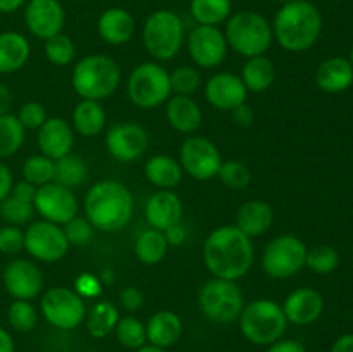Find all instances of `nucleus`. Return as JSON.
<instances>
[{"instance_id":"f257e3e1","label":"nucleus","mask_w":353,"mask_h":352,"mask_svg":"<svg viewBox=\"0 0 353 352\" xmlns=\"http://www.w3.org/2000/svg\"><path fill=\"white\" fill-rule=\"evenodd\" d=\"M203 264L214 278H243L254 264L255 251L252 238L234 224H224L210 231L203 244Z\"/></svg>"},{"instance_id":"f03ea898","label":"nucleus","mask_w":353,"mask_h":352,"mask_svg":"<svg viewBox=\"0 0 353 352\" xmlns=\"http://www.w3.org/2000/svg\"><path fill=\"white\" fill-rule=\"evenodd\" d=\"M272 37L288 52L312 48L323 33V14L310 0H292L283 3L272 21Z\"/></svg>"},{"instance_id":"7ed1b4c3","label":"nucleus","mask_w":353,"mask_h":352,"mask_svg":"<svg viewBox=\"0 0 353 352\" xmlns=\"http://www.w3.org/2000/svg\"><path fill=\"white\" fill-rule=\"evenodd\" d=\"M85 217L95 230L116 233L131 221L134 200L130 188L116 179H102L86 192Z\"/></svg>"},{"instance_id":"20e7f679","label":"nucleus","mask_w":353,"mask_h":352,"mask_svg":"<svg viewBox=\"0 0 353 352\" xmlns=\"http://www.w3.org/2000/svg\"><path fill=\"white\" fill-rule=\"evenodd\" d=\"M71 83L81 99L100 102L117 90L121 83V68L109 55H85L74 64Z\"/></svg>"},{"instance_id":"39448f33","label":"nucleus","mask_w":353,"mask_h":352,"mask_svg":"<svg viewBox=\"0 0 353 352\" xmlns=\"http://www.w3.org/2000/svg\"><path fill=\"white\" fill-rule=\"evenodd\" d=\"M224 37H226L228 47L247 59L265 55L274 40L271 23L262 14L254 12V10L231 14L230 19L226 21Z\"/></svg>"},{"instance_id":"423d86ee","label":"nucleus","mask_w":353,"mask_h":352,"mask_svg":"<svg viewBox=\"0 0 353 352\" xmlns=\"http://www.w3.org/2000/svg\"><path fill=\"white\" fill-rule=\"evenodd\" d=\"M238 321H240L241 335L250 344L264 345V347L283 338L288 326L283 307L271 299H257L248 302L241 311Z\"/></svg>"},{"instance_id":"0eeeda50","label":"nucleus","mask_w":353,"mask_h":352,"mask_svg":"<svg viewBox=\"0 0 353 352\" xmlns=\"http://www.w3.org/2000/svg\"><path fill=\"white\" fill-rule=\"evenodd\" d=\"M141 41L148 54L157 61H171L179 54L185 41V26L174 10H154L145 19Z\"/></svg>"},{"instance_id":"6e6552de","label":"nucleus","mask_w":353,"mask_h":352,"mask_svg":"<svg viewBox=\"0 0 353 352\" xmlns=\"http://www.w3.org/2000/svg\"><path fill=\"white\" fill-rule=\"evenodd\" d=\"M200 311L217 324H230L240 317L245 307L243 292L233 280L212 278L199 292Z\"/></svg>"},{"instance_id":"1a4fd4ad","label":"nucleus","mask_w":353,"mask_h":352,"mask_svg":"<svg viewBox=\"0 0 353 352\" xmlns=\"http://www.w3.org/2000/svg\"><path fill=\"white\" fill-rule=\"evenodd\" d=\"M128 97L140 109H155L171 97L168 69L159 62H141L128 78Z\"/></svg>"},{"instance_id":"9d476101","label":"nucleus","mask_w":353,"mask_h":352,"mask_svg":"<svg viewBox=\"0 0 353 352\" xmlns=\"http://www.w3.org/2000/svg\"><path fill=\"white\" fill-rule=\"evenodd\" d=\"M307 245L295 235H279L262 252V269L268 276L286 280L305 268Z\"/></svg>"},{"instance_id":"9b49d317","label":"nucleus","mask_w":353,"mask_h":352,"mask_svg":"<svg viewBox=\"0 0 353 352\" xmlns=\"http://www.w3.org/2000/svg\"><path fill=\"white\" fill-rule=\"evenodd\" d=\"M40 311L47 323L59 330H74L85 321V299L72 289L52 286L41 295Z\"/></svg>"},{"instance_id":"f8f14e48","label":"nucleus","mask_w":353,"mask_h":352,"mask_svg":"<svg viewBox=\"0 0 353 352\" xmlns=\"http://www.w3.org/2000/svg\"><path fill=\"white\" fill-rule=\"evenodd\" d=\"M179 164L183 173L196 182H209L219 173L223 157L212 140L205 137H188L179 148Z\"/></svg>"},{"instance_id":"ddd939ff","label":"nucleus","mask_w":353,"mask_h":352,"mask_svg":"<svg viewBox=\"0 0 353 352\" xmlns=\"http://www.w3.org/2000/svg\"><path fill=\"white\" fill-rule=\"evenodd\" d=\"M24 251L40 262H57L68 254L69 242L62 226L40 219L24 231Z\"/></svg>"},{"instance_id":"4468645a","label":"nucleus","mask_w":353,"mask_h":352,"mask_svg":"<svg viewBox=\"0 0 353 352\" xmlns=\"http://www.w3.org/2000/svg\"><path fill=\"white\" fill-rule=\"evenodd\" d=\"M33 206L34 213L40 214L45 221H50L59 226L78 216L79 209L74 192L55 182L38 186Z\"/></svg>"},{"instance_id":"2eb2a0df","label":"nucleus","mask_w":353,"mask_h":352,"mask_svg":"<svg viewBox=\"0 0 353 352\" xmlns=\"http://www.w3.org/2000/svg\"><path fill=\"white\" fill-rule=\"evenodd\" d=\"M186 47L192 61L203 69L219 66L228 54V41L223 31L217 26H205V24H196L190 31Z\"/></svg>"},{"instance_id":"dca6fc26","label":"nucleus","mask_w":353,"mask_h":352,"mask_svg":"<svg viewBox=\"0 0 353 352\" xmlns=\"http://www.w3.org/2000/svg\"><path fill=\"white\" fill-rule=\"evenodd\" d=\"M150 137L138 123L114 124L105 135V147L109 154L119 162H133L147 152Z\"/></svg>"},{"instance_id":"f3484780","label":"nucleus","mask_w":353,"mask_h":352,"mask_svg":"<svg viewBox=\"0 0 353 352\" xmlns=\"http://www.w3.org/2000/svg\"><path fill=\"white\" fill-rule=\"evenodd\" d=\"M24 23L33 37L48 40L62 33L65 10L59 0H30L24 7Z\"/></svg>"},{"instance_id":"a211bd4d","label":"nucleus","mask_w":353,"mask_h":352,"mask_svg":"<svg viewBox=\"0 0 353 352\" xmlns=\"http://www.w3.org/2000/svg\"><path fill=\"white\" fill-rule=\"evenodd\" d=\"M3 286L16 300H31L43 290L40 268L30 259H12L3 269Z\"/></svg>"},{"instance_id":"6ab92c4d","label":"nucleus","mask_w":353,"mask_h":352,"mask_svg":"<svg viewBox=\"0 0 353 352\" xmlns=\"http://www.w3.org/2000/svg\"><path fill=\"white\" fill-rule=\"evenodd\" d=\"M248 90L240 76L233 72H217L205 83V99L214 109L231 113L234 107L247 102Z\"/></svg>"},{"instance_id":"aec40b11","label":"nucleus","mask_w":353,"mask_h":352,"mask_svg":"<svg viewBox=\"0 0 353 352\" xmlns=\"http://www.w3.org/2000/svg\"><path fill=\"white\" fill-rule=\"evenodd\" d=\"M74 145V130L64 117H47L38 130V147L41 154L59 161L64 155L71 154Z\"/></svg>"},{"instance_id":"412c9836","label":"nucleus","mask_w":353,"mask_h":352,"mask_svg":"<svg viewBox=\"0 0 353 352\" xmlns=\"http://www.w3.org/2000/svg\"><path fill=\"white\" fill-rule=\"evenodd\" d=\"M283 311L288 320V323L296 324V326H307L312 324L321 317L324 311V297L317 290L302 286L296 289L286 297L283 302Z\"/></svg>"},{"instance_id":"4be33fe9","label":"nucleus","mask_w":353,"mask_h":352,"mask_svg":"<svg viewBox=\"0 0 353 352\" xmlns=\"http://www.w3.org/2000/svg\"><path fill=\"white\" fill-rule=\"evenodd\" d=\"M145 217L150 228L155 230H168L176 223H181L183 202L178 193L172 190H159L152 193L145 204Z\"/></svg>"},{"instance_id":"5701e85b","label":"nucleus","mask_w":353,"mask_h":352,"mask_svg":"<svg viewBox=\"0 0 353 352\" xmlns=\"http://www.w3.org/2000/svg\"><path fill=\"white\" fill-rule=\"evenodd\" d=\"M97 30L105 43L124 45L133 38L137 23L130 10L123 9V7H110L100 14Z\"/></svg>"},{"instance_id":"b1692460","label":"nucleus","mask_w":353,"mask_h":352,"mask_svg":"<svg viewBox=\"0 0 353 352\" xmlns=\"http://www.w3.org/2000/svg\"><path fill=\"white\" fill-rule=\"evenodd\" d=\"M145 330H147V344L169 349L181 338L183 321L174 311L162 309L152 314L145 324Z\"/></svg>"},{"instance_id":"393cba45","label":"nucleus","mask_w":353,"mask_h":352,"mask_svg":"<svg viewBox=\"0 0 353 352\" xmlns=\"http://www.w3.org/2000/svg\"><path fill=\"white\" fill-rule=\"evenodd\" d=\"M274 223V211L271 204L265 200H248L241 204L236 213V224L234 226L243 231L247 237H261L268 233Z\"/></svg>"},{"instance_id":"a878e982","label":"nucleus","mask_w":353,"mask_h":352,"mask_svg":"<svg viewBox=\"0 0 353 352\" xmlns=\"http://www.w3.org/2000/svg\"><path fill=\"white\" fill-rule=\"evenodd\" d=\"M316 85L324 93H341L353 85V68L347 57H330L316 71Z\"/></svg>"},{"instance_id":"bb28decb","label":"nucleus","mask_w":353,"mask_h":352,"mask_svg":"<svg viewBox=\"0 0 353 352\" xmlns=\"http://www.w3.org/2000/svg\"><path fill=\"white\" fill-rule=\"evenodd\" d=\"M165 117L169 124L179 133H195L202 126L203 114L199 104L186 95H174L165 107Z\"/></svg>"},{"instance_id":"cd10ccee","label":"nucleus","mask_w":353,"mask_h":352,"mask_svg":"<svg viewBox=\"0 0 353 352\" xmlns=\"http://www.w3.org/2000/svg\"><path fill=\"white\" fill-rule=\"evenodd\" d=\"M31 55V45L17 31L0 33V75H10L26 66Z\"/></svg>"},{"instance_id":"c85d7f7f","label":"nucleus","mask_w":353,"mask_h":352,"mask_svg":"<svg viewBox=\"0 0 353 352\" xmlns=\"http://www.w3.org/2000/svg\"><path fill=\"white\" fill-rule=\"evenodd\" d=\"M145 176L154 186L161 190H171L183 179V168L179 161L165 154L152 155L145 162Z\"/></svg>"},{"instance_id":"c756f323","label":"nucleus","mask_w":353,"mask_h":352,"mask_svg":"<svg viewBox=\"0 0 353 352\" xmlns=\"http://www.w3.org/2000/svg\"><path fill=\"white\" fill-rule=\"evenodd\" d=\"M107 114L99 100L83 99L72 110V130L81 137H97L105 130Z\"/></svg>"},{"instance_id":"7c9ffc66","label":"nucleus","mask_w":353,"mask_h":352,"mask_svg":"<svg viewBox=\"0 0 353 352\" xmlns=\"http://www.w3.org/2000/svg\"><path fill=\"white\" fill-rule=\"evenodd\" d=\"M241 81H243L245 88L248 92L262 93L269 90L274 83L276 69L274 62L268 57V55H255V57H248L245 62L243 69H241Z\"/></svg>"},{"instance_id":"2f4dec72","label":"nucleus","mask_w":353,"mask_h":352,"mask_svg":"<svg viewBox=\"0 0 353 352\" xmlns=\"http://www.w3.org/2000/svg\"><path fill=\"white\" fill-rule=\"evenodd\" d=\"M119 317V309L112 302H109V300H97L86 311V330H88V333L93 338H105L107 335L114 333Z\"/></svg>"},{"instance_id":"473e14b6","label":"nucleus","mask_w":353,"mask_h":352,"mask_svg":"<svg viewBox=\"0 0 353 352\" xmlns=\"http://www.w3.org/2000/svg\"><path fill=\"white\" fill-rule=\"evenodd\" d=\"M134 255L141 264L155 266L165 257L168 254V240L164 237V231L148 228L141 231L134 240Z\"/></svg>"},{"instance_id":"72a5a7b5","label":"nucleus","mask_w":353,"mask_h":352,"mask_svg":"<svg viewBox=\"0 0 353 352\" xmlns=\"http://www.w3.org/2000/svg\"><path fill=\"white\" fill-rule=\"evenodd\" d=\"M233 10L231 0H192L190 2V14L196 24L205 26H217L226 23Z\"/></svg>"},{"instance_id":"f704fd0d","label":"nucleus","mask_w":353,"mask_h":352,"mask_svg":"<svg viewBox=\"0 0 353 352\" xmlns=\"http://www.w3.org/2000/svg\"><path fill=\"white\" fill-rule=\"evenodd\" d=\"M90 171L86 162L83 157L74 154H68L55 161V176L54 182L59 185L65 186V188H78V186L85 185L88 179Z\"/></svg>"},{"instance_id":"c9c22d12","label":"nucleus","mask_w":353,"mask_h":352,"mask_svg":"<svg viewBox=\"0 0 353 352\" xmlns=\"http://www.w3.org/2000/svg\"><path fill=\"white\" fill-rule=\"evenodd\" d=\"M24 128L17 116L7 113L0 116V159L17 154L24 144Z\"/></svg>"},{"instance_id":"e433bc0d","label":"nucleus","mask_w":353,"mask_h":352,"mask_svg":"<svg viewBox=\"0 0 353 352\" xmlns=\"http://www.w3.org/2000/svg\"><path fill=\"white\" fill-rule=\"evenodd\" d=\"M55 161L43 154L30 155L23 164V179L38 188L41 185L54 182Z\"/></svg>"},{"instance_id":"4c0bfd02","label":"nucleus","mask_w":353,"mask_h":352,"mask_svg":"<svg viewBox=\"0 0 353 352\" xmlns=\"http://www.w3.org/2000/svg\"><path fill=\"white\" fill-rule=\"evenodd\" d=\"M116 333L117 342L126 349H137L143 347L147 344V330H145V323H141L138 317L134 316H123L119 317L116 324Z\"/></svg>"},{"instance_id":"58836bf2","label":"nucleus","mask_w":353,"mask_h":352,"mask_svg":"<svg viewBox=\"0 0 353 352\" xmlns=\"http://www.w3.org/2000/svg\"><path fill=\"white\" fill-rule=\"evenodd\" d=\"M7 320L16 331L28 333L38 323V311L30 300H14L7 309Z\"/></svg>"},{"instance_id":"ea45409f","label":"nucleus","mask_w":353,"mask_h":352,"mask_svg":"<svg viewBox=\"0 0 353 352\" xmlns=\"http://www.w3.org/2000/svg\"><path fill=\"white\" fill-rule=\"evenodd\" d=\"M33 214V202L19 199V197L12 195V193H9V195L0 202V216H2L9 224H14V226H21V224L30 223Z\"/></svg>"},{"instance_id":"a19ab883","label":"nucleus","mask_w":353,"mask_h":352,"mask_svg":"<svg viewBox=\"0 0 353 352\" xmlns=\"http://www.w3.org/2000/svg\"><path fill=\"white\" fill-rule=\"evenodd\" d=\"M76 47L68 35H55V37L45 40V57L54 66L64 68L74 61Z\"/></svg>"},{"instance_id":"79ce46f5","label":"nucleus","mask_w":353,"mask_h":352,"mask_svg":"<svg viewBox=\"0 0 353 352\" xmlns=\"http://www.w3.org/2000/svg\"><path fill=\"white\" fill-rule=\"evenodd\" d=\"M340 264V255L331 245H317L307 251L305 266L316 275H330Z\"/></svg>"},{"instance_id":"37998d69","label":"nucleus","mask_w":353,"mask_h":352,"mask_svg":"<svg viewBox=\"0 0 353 352\" xmlns=\"http://www.w3.org/2000/svg\"><path fill=\"white\" fill-rule=\"evenodd\" d=\"M217 178L221 179L224 186L231 190H243L247 188L248 183L252 179V173L247 166L236 159H230V161H223L221 164Z\"/></svg>"},{"instance_id":"c03bdc74","label":"nucleus","mask_w":353,"mask_h":352,"mask_svg":"<svg viewBox=\"0 0 353 352\" xmlns=\"http://www.w3.org/2000/svg\"><path fill=\"white\" fill-rule=\"evenodd\" d=\"M171 90L176 95L192 97L202 86V76L192 66H179L174 71L169 72Z\"/></svg>"},{"instance_id":"a18cd8bd","label":"nucleus","mask_w":353,"mask_h":352,"mask_svg":"<svg viewBox=\"0 0 353 352\" xmlns=\"http://www.w3.org/2000/svg\"><path fill=\"white\" fill-rule=\"evenodd\" d=\"M62 230H64L69 245H74V247H85V245H88L92 242L93 233H95L93 224L86 217L81 216H74L68 223L62 224Z\"/></svg>"},{"instance_id":"49530a36","label":"nucleus","mask_w":353,"mask_h":352,"mask_svg":"<svg viewBox=\"0 0 353 352\" xmlns=\"http://www.w3.org/2000/svg\"><path fill=\"white\" fill-rule=\"evenodd\" d=\"M16 116L19 119V123L23 124L24 130H40V126L48 117L43 104L34 102V100L23 104L19 107V110H17Z\"/></svg>"},{"instance_id":"de8ad7c7","label":"nucleus","mask_w":353,"mask_h":352,"mask_svg":"<svg viewBox=\"0 0 353 352\" xmlns=\"http://www.w3.org/2000/svg\"><path fill=\"white\" fill-rule=\"evenodd\" d=\"M24 248V231L19 226L7 224L0 228V252L6 255H16Z\"/></svg>"},{"instance_id":"09e8293b","label":"nucleus","mask_w":353,"mask_h":352,"mask_svg":"<svg viewBox=\"0 0 353 352\" xmlns=\"http://www.w3.org/2000/svg\"><path fill=\"white\" fill-rule=\"evenodd\" d=\"M103 283L92 273H83L74 280V292L83 299H97L102 293Z\"/></svg>"},{"instance_id":"8fccbe9b","label":"nucleus","mask_w":353,"mask_h":352,"mask_svg":"<svg viewBox=\"0 0 353 352\" xmlns=\"http://www.w3.org/2000/svg\"><path fill=\"white\" fill-rule=\"evenodd\" d=\"M119 302L130 313L140 309L145 302V295L138 286H124L119 292Z\"/></svg>"},{"instance_id":"3c124183","label":"nucleus","mask_w":353,"mask_h":352,"mask_svg":"<svg viewBox=\"0 0 353 352\" xmlns=\"http://www.w3.org/2000/svg\"><path fill=\"white\" fill-rule=\"evenodd\" d=\"M265 352H307L305 345L293 338H279L274 344L268 345Z\"/></svg>"},{"instance_id":"603ef678","label":"nucleus","mask_w":353,"mask_h":352,"mask_svg":"<svg viewBox=\"0 0 353 352\" xmlns=\"http://www.w3.org/2000/svg\"><path fill=\"white\" fill-rule=\"evenodd\" d=\"M231 117H233L234 124H238V126L241 128H248L252 123H254L255 114H254V109H252L250 106H247V102H245L231 110Z\"/></svg>"},{"instance_id":"864d4df0","label":"nucleus","mask_w":353,"mask_h":352,"mask_svg":"<svg viewBox=\"0 0 353 352\" xmlns=\"http://www.w3.org/2000/svg\"><path fill=\"white\" fill-rule=\"evenodd\" d=\"M164 237L169 247H179L186 242V228L181 223L172 224L168 230H164Z\"/></svg>"},{"instance_id":"5fc2aeb1","label":"nucleus","mask_w":353,"mask_h":352,"mask_svg":"<svg viewBox=\"0 0 353 352\" xmlns=\"http://www.w3.org/2000/svg\"><path fill=\"white\" fill-rule=\"evenodd\" d=\"M14 186V176L9 166L0 161V202L10 193Z\"/></svg>"},{"instance_id":"6e6d98bb","label":"nucleus","mask_w":353,"mask_h":352,"mask_svg":"<svg viewBox=\"0 0 353 352\" xmlns=\"http://www.w3.org/2000/svg\"><path fill=\"white\" fill-rule=\"evenodd\" d=\"M330 352H353V333H345L334 340Z\"/></svg>"},{"instance_id":"4d7b16f0","label":"nucleus","mask_w":353,"mask_h":352,"mask_svg":"<svg viewBox=\"0 0 353 352\" xmlns=\"http://www.w3.org/2000/svg\"><path fill=\"white\" fill-rule=\"evenodd\" d=\"M12 107V93H10L9 86L0 83V116L7 114Z\"/></svg>"},{"instance_id":"13d9d810","label":"nucleus","mask_w":353,"mask_h":352,"mask_svg":"<svg viewBox=\"0 0 353 352\" xmlns=\"http://www.w3.org/2000/svg\"><path fill=\"white\" fill-rule=\"evenodd\" d=\"M16 345H14V338L6 328L0 326V352H14Z\"/></svg>"},{"instance_id":"bf43d9fd","label":"nucleus","mask_w":353,"mask_h":352,"mask_svg":"<svg viewBox=\"0 0 353 352\" xmlns=\"http://www.w3.org/2000/svg\"><path fill=\"white\" fill-rule=\"evenodd\" d=\"M28 0H0V14H12L19 10Z\"/></svg>"},{"instance_id":"052dcab7","label":"nucleus","mask_w":353,"mask_h":352,"mask_svg":"<svg viewBox=\"0 0 353 352\" xmlns=\"http://www.w3.org/2000/svg\"><path fill=\"white\" fill-rule=\"evenodd\" d=\"M137 352H168V349H161V347H155V345L145 344L143 347L137 349Z\"/></svg>"},{"instance_id":"680f3d73","label":"nucleus","mask_w":353,"mask_h":352,"mask_svg":"<svg viewBox=\"0 0 353 352\" xmlns=\"http://www.w3.org/2000/svg\"><path fill=\"white\" fill-rule=\"evenodd\" d=\"M100 282H102V283H112L114 282L112 271H110V269H105V271H102V276H100Z\"/></svg>"},{"instance_id":"e2e57ef3","label":"nucleus","mask_w":353,"mask_h":352,"mask_svg":"<svg viewBox=\"0 0 353 352\" xmlns=\"http://www.w3.org/2000/svg\"><path fill=\"white\" fill-rule=\"evenodd\" d=\"M348 61H350V64H352V68H353V45H352V48H350V55H348Z\"/></svg>"},{"instance_id":"0e129e2a","label":"nucleus","mask_w":353,"mask_h":352,"mask_svg":"<svg viewBox=\"0 0 353 352\" xmlns=\"http://www.w3.org/2000/svg\"><path fill=\"white\" fill-rule=\"evenodd\" d=\"M274 2H279V3H286V2H292V0H274Z\"/></svg>"},{"instance_id":"69168bd1","label":"nucleus","mask_w":353,"mask_h":352,"mask_svg":"<svg viewBox=\"0 0 353 352\" xmlns=\"http://www.w3.org/2000/svg\"><path fill=\"white\" fill-rule=\"evenodd\" d=\"M85 352H97V351H85Z\"/></svg>"}]
</instances>
